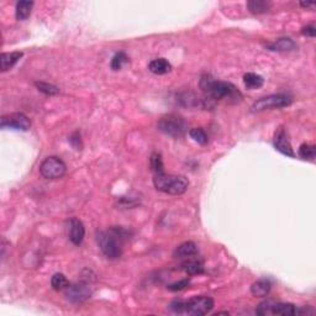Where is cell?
I'll return each mask as SVG.
<instances>
[{
    "instance_id": "cell-4",
    "label": "cell",
    "mask_w": 316,
    "mask_h": 316,
    "mask_svg": "<svg viewBox=\"0 0 316 316\" xmlns=\"http://www.w3.org/2000/svg\"><path fill=\"white\" fill-rule=\"evenodd\" d=\"M157 128L158 131L170 138H182L188 131V124L179 115L168 114L160 118Z\"/></svg>"
},
{
    "instance_id": "cell-17",
    "label": "cell",
    "mask_w": 316,
    "mask_h": 316,
    "mask_svg": "<svg viewBox=\"0 0 316 316\" xmlns=\"http://www.w3.org/2000/svg\"><path fill=\"white\" fill-rule=\"evenodd\" d=\"M267 47L270 50V51L289 52V51H293V50H296V44L292 38H282L276 40V41L273 42V44H270Z\"/></svg>"
},
{
    "instance_id": "cell-7",
    "label": "cell",
    "mask_w": 316,
    "mask_h": 316,
    "mask_svg": "<svg viewBox=\"0 0 316 316\" xmlns=\"http://www.w3.org/2000/svg\"><path fill=\"white\" fill-rule=\"evenodd\" d=\"M66 163L56 156L47 157L40 166V173L46 179H58L66 174Z\"/></svg>"
},
{
    "instance_id": "cell-9",
    "label": "cell",
    "mask_w": 316,
    "mask_h": 316,
    "mask_svg": "<svg viewBox=\"0 0 316 316\" xmlns=\"http://www.w3.org/2000/svg\"><path fill=\"white\" fill-rule=\"evenodd\" d=\"M92 294H93V289H92L90 284L86 283V282H78V283L70 284L64 290L66 299L68 302H73V304L84 302L92 296Z\"/></svg>"
},
{
    "instance_id": "cell-32",
    "label": "cell",
    "mask_w": 316,
    "mask_h": 316,
    "mask_svg": "<svg viewBox=\"0 0 316 316\" xmlns=\"http://www.w3.org/2000/svg\"><path fill=\"white\" fill-rule=\"evenodd\" d=\"M300 6L305 8V9H309V8H314L315 6V2H300Z\"/></svg>"
},
{
    "instance_id": "cell-29",
    "label": "cell",
    "mask_w": 316,
    "mask_h": 316,
    "mask_svg": "<svg viewBox=\"0 0 316 316\" xmlns=\"http://www.w3.org/2000/svg\"><path fill=\"white\" fill-rule=\"evenodd\" d=\"M170 309L174 314H186V302L184 300H173L170 304Z\"/></svg>"
},
{
    "instance_id": "cell-31",
    "label": "cell",
    "mask_w": 316,
    "mask_h": 316,
    "mask_svg": "<svg viewBox=\"0 0 316 316\" xmlns=\"http://www.w3.org/2000/svg\"><path fill=\"white\" fill-rule=\"evenodd\" d=\"M315 314V310L312 309V306H302V308H298V315H314Z\"/></svg>"
},
{
    "instance_id": "cell-14",
    "label": "cell",
    "mask_w": 316,
    "mask_h": 316,
    "mask_svg": "<svg viewBox=\"0 0 316 316\" xmlns=\"http://www.w3.org/2000/svg\"><path fill=\"white\" fill-rule=\"evenodd\" d=\"M198 254V246L194 242L186 241L180 244L173 252L174 258H190Z\"/></svg>"
},
{
    "instance_id": "cell-15",
    "label": "cell",
    "mask_w": 316,
    "mask_h": 316,
    "mask_svg": "<svg viewBox=\"0 0 316 316\" xmlns=\"http://www.w3.org/2000/svg\"><path fill=\"white\" fill-rule=\"evenodd\" d=\"M22 56L24 54L20 51L2 54V56H0V68H2V72H6V70H12Z\"/></svg>"
},
{
    "instance_id": "cell-2",
    "label": "cell",
    "mask_w": 316,
    "mask_h": 316,
    "mask_svg": "<svg viewBox=\"0 0 316 316\" xmlns=\"http://www.w3.org/2000/svg\"><path fill=\"white\" fill-rule=\"evenodd\" d=\"M130 238V232L121 226H112L106 231H98L96 244L102 254L110 260L120 258L124 251V244Z\"/></svg>"
},
{
    "instance_id": "cell-11",
    "label": "cell",
    "mask_w": 316,
    "mask_h": 316,
    "mask_svg": "<svg viewBox=\"0 0 316 316\" xmlns=\"http://www.w3.org/2000/svg\"><path fill=\"white\" fill-rule=\"evenodd\" d=\"M273 144H274L276 150L278 152H280L282 154L286 157H296L294 154V150L292 147L290 141L288 138V134H286V128L283 126H279L274 132V138H273Z\"/></svg>"
},
{
    "instance_id": "cell-28",
    "label": "cell",
    "mask_w": 316,
    "mask_h": 316,
    "mask_svg": "<svg viewBox=\"0 0 316 316\" xmlns=\"http://www.w3.org/2000/svg\"><path fill=\"white\" fill-rule=\"evenodd\" d=\"M189 284H190V279L184 278V279H180L179 282H174V283L170 284V286H167V289L170 292H179V290L186 289Z\"/></svg>"
},
{
    "instance_id": "cell-12",
    "label": "cell",
    "mask_w": 316,
    "mask_h": 316,
    "mask_svg": "<svg viewBox=\"0 0 316 316\" xmlns=\"http://www.w3.org/2000/svg\"><path fill=\"white\" fill-rule=\"evenodd\" d=\"M67 236L73 244L79 246L86 236V228H84L83 222L78 218H70L67 222Z\"/></svg>"
},
{
    "instance_id": "cell-27",
    "label": "cell",
    "mask_w": 316,
    "mask_h": 316,
    "mask_svg": "<svg viewBox=\"0 0 316 316\" xmlns=\"http://www.w3.org/2000/svg\"><path fill=\"white\" fill-rule=\"evenodd\" d=\"M35 86L40 92H42L46 96H56V94L60 93V89L56 86L46 83V82H36Z\"/></svg>"
},
{
    "instance_id": "cell-20",
    "label": "cell",
    "mask_w": 316,
    "mask_h": 316,
    "mask_svg": "<svg viewBox=\"0 0 316 316\" xmlns=\"http://www.w3.org/2000/svg\"><path fill=\"white\" fill-rule=\"evenodd\" d=\"M244 83L247 89H258L264 84V79L256 73H246L244 76Z\"/></svg>"
},
{
    "instance_id": "cell-16",
    "label": "cell",
    "mask_w": 316,
    "mask_h": 316,
    "mask_svg": "<svg viewBox=\"0 0 316 316\" xmlns=\"http://www.w3.org/2000/svg\"><path fill=\"white\" fill-rule=\"evenodd\" d=\"M148 70L150 72L154 73V74L163 76L167 74V73H170V70H172V64H170L166 58H156L150 62Z\"/></svg>"
},
{
    "instance_id": "cell-18",
    "label": "cell",
    "mask_w": 316,
    "mask_h": 316,
    "mask_svg": "<svg viewBox=\"0 0 316 316\" xmlns=\"http://www.w3.org/2000/svg\"><path fill=\"white\" fill-rule=\"evenodd\" d=\"M270 289H272V283L268 279H260V280L254 282L251 286V293L252 296L256 298H264L270 294Z\"/></svg>"
},
{
    "instance_id": "cell-19",
    "label": "cell",
    "mask_w": 316,
    "mask_h": 316,
    "mask_svg": "<svg viewBox=\"0 0 316 316\" xmlns=\"http://www.w3.org/2000/svg\"><path fill=\"white\" fill-rule=\"evenodd\" d=\"M34 8V2H25V0H21L16 4L15 8V16L16 20L24 21L28 19L31 15V10Z\"/></svg>"
},
{
    "instance_id": "cell-24",
    "label": "cell",
    "mask_w": 316,
    "mask_h": 316,
    "mask_svg": "<svg viewBox=\"0 0 316 316\" xmlns=\"http://www.w3.org/2000/svg\"><path fill=\"white\" fill-rule=\"evenodd\" d=\"M128 63V57L125 52H118L114 54V57L112 58L110 62V67L112 70H120L124 66Z\"/></svg>"
},
{
    "instance_id": "cell-23",
    "label": "cell",
    "mask_w": 316,
    "mask_h": 316,
    "mask_svg": "<svg viewBox=\"0 0 316 316\" xmlns=\"http://www.w3.org/2000/svg\"><path fill=\"white\" fill-rule=\"evenodd\" d=\"M298 154H299L300 158H302V160H312L316 156V147L314 146V144H300Z\"/></svg>"
},
{
    "instance_id": "cell-8",
    "label": "cell",
    "mask_w": 316,
    "mask_h": 316,
    "mask_svg": "<svg viewBox=\"0 0 316 316\" xmlns=\"http://www.w3.org/2000/svg\"><path fill=\"white\" fill-rule=\"evenodd\" d=\"M214 309V300L210 296H193L186 302V314L202 316L209 314Z\"/></svg>"
},
{
    "instance_id": "cell-1",
    "label": "cell",
    "mask_w": 316,
    "mask_h": 316,
    "mask_svg": "<svg viewBox=\"0 0 316 316\" xmlns=\"http://www.w3.org/2000/svg\"><path fill=\"white\" fill-rule=\"evenodd\" d=\"M200 89L210 100H226L228 102H238L242 100V93L232 83L214 79L210 74H202L199 82Z\"/></svg>"
},
{
    "instance_id": "cell-6",
    "label": "cell",
    "mask_w": 316,
    "mask_h": 316,
    "mask_svg": "<svg viewBox=\"0 0 316 316\" xmlns=\"http://www.w3.org/2000/svg\"><path fill=\"white\" fill-rule=\"evenodd\" d=\"M293 99L286 94H272V96H264V98L258 99L251 106L252 112H262L266 110L280 109V108L289 106Z\"/></svg>"
},
{
    "instance_id": "cell-21",
    "label": "cell",
    "mask_w": 316,
    "mask_h": 316,
    "mask_svg": "<svg viewBox=\"0 0 316 316\" xmlns=\"http://www.w3.org/2000/svg\"><path fill=\"white\" fill-rule=\"evenodd\" d=\"M247 8L254 14H264V12H270V2H266V0H251L247 2Z\"/></svg>"
},
{
    "instance_id": "cell-25",
    "label": "cell",
    "mask_w": 316,
    "mask_h": 316,
    "mask_svg": "<svg viewBox=\"0 0 316 316\" xmlns=\"http://www.w3.org/2000/svg\"><path fill=\"white\" fill-rule=\"evenodd\" d=\"M150 166H151V170H154V174H158V173L164 172V168H163L162 156H160L158 152H154V154H151V158H150Z\"/></svg>"
},
{
    "instance_id": "cell-13",
    "label": "cell",
    "mask_w": 316,
    "mask_h": 316,
    "mask_svg": "<svg viewBox=\"0 0 316 316\" xmlns=\"http://www.w3.org/2000/svg\"><path fill=\"white\" fill-rule=\"evenodd\" d=\"M194 257L186 258V260L180 264L182 270H184L189 276H196L204 273V263H202V260Z\"/></svg>"
},
{
    "instance_id": "cell-3",
    "label": "cell",
    "mask_w": 316,
    "mask_h": 316,
    "mask_svg": "<svg viewBox=\"0 0 316 316\" xmlns=\"http://www.w3.org/2000/svg\"><path fill=\"white\" fill-rule=\"evenodd\" d=\"M154 184L158 192L170 194V196H182L188 189L189 180L184 176L166 174L163 172L154 174Z\"/></svg>"
},
{
    "instance_id": "cell-5",
    "label": "cell",
    "mask_w": 316,
    "mask_h": 316,
    "mask_svg": "<svg viewBox=\"0 0 316 316\" xmlns=\"http://www.w3.org/2000/svg\"><path fill=\"white\" fill-rule=\"evenodd\" d=\"M256 314L266 315H280V316H296L298 315V308L290 302H276L273 300L260 302L256 309Z\"/></svg>"
},
{
    "instance_id": "cell-22",
    "label": "cell",
    "mask_w": 316,
    "mask_h": 316,
    "mask_svg": "<svg viewBox=\"0 0 316 316\" xmlns=\"http://www.w3.org/2000/svg\"><path fill=\"white\" fill-rule=\"evenodd\" d=\"M70 286V280L67 279V276L62 273H56L54 276L51 278V286L54 289V290L60 292V290H66L68 286Z\"/></svg>"
},
{
    "instance_id": "cell-26",
    "label": "cell",
    "mask_w": 316,
    "mask_h": 316,
    "mask_svg": "<svg viewBox=\"0 0 316 316\" xmlns=\"http://www.w3.org/2000/svg\"><path fill=\"white\" fill-rule=\"evenodd\" d=\"M189 136H190V138H193L196 142H198L199 144H202V146L206 144L208 141H209L206 132H205L202 128H192V130L189 131Z\"/></svg>"
},
{
    "instance_id": "cell-10",
    "label": "cell",
    "mask_w": 316,
    "mask_h": 316,
    "mask_svg": "<svg viewBox=\"0 0 316 316\" xmlns=\"http://www.w3.org/2000/svg\"><path fill=\"white\" fill-rule=\"evenodd\" d=\"M2 128H12L18 131H28L31 128L30 118L22 112H12V114L4 115L0 120Z\"/></svg>"
},
{
    "instance_id": "cell-30",
    "label": "cell",
    "mask_w": 316,
    "mask_h": 316,
    "mask_svg": "<svg viewBox=\"0 0 316 316\" xmlns=\"http://www.w3.org/2000/svg\"><path fill=\"white\" fill-rule=\"evenodd\" d=\"M302 34L304 36H308V38H315V34H316L315 26H312V25L306 26V28H302Z\"/></svg>"
}]
</instances>
